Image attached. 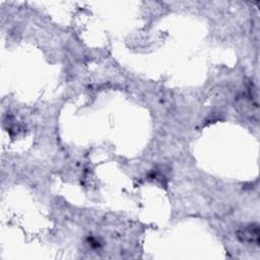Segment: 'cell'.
Instances as JSON below:
<instances>
[{"mask_svg": "<svg viewBox=\"0 0 260 260\" xmlns=\"http://www.w3.org/2000/svg\"><path fill=\"white\" fill-rule=\"evenodd\" d=\"M237 237L242 243L258 246L260 240L259 225L256 223L245 225L237 232Z\"/></svg>", "mask_w": 260, "mask_h": 260, "instance_id": "6da1fadb", "label": "cell"}]
</instances>
